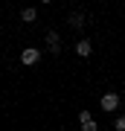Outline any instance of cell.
Listing matches in <instances>:
<instances>
[{"mask_svg": "<svg viewBox=\"0 0 125 131\" xmlns=\"http://www.w3.org/2000/svg\"><path fill=\"white\" fill-rule=\"evenodd\" d=\"M38 61H41V50H38V47H26L20 52V64L23 67H35Z\"/></svg>", "mask_w": 125, "mask_h": 131, "instance_id": "cell-1", "label": "cell"}, {"mask_svg": "<svg viewBox=\"0 0 125 131\" xmlns=\"http://www.w3.org/2000/svg\"><path fill=\"white\" fill-rule=\"evenodd\" d=\"M99 105H102V111L113 114L116 108H119V93H102V99H99Z\"/></svg>", "mask_w": 125, "mask_h": 131, "instance_id": "cell-2", "label": "cell"}, {"mask_svg": "<svg viewBox=\"0 0 125 131\" xmlns=\"http://www.w3.org/2000/svg\"><path fill=\"white\" fill-rule=\"evenodd\" d=\"M47 47H50V52H61V35L55 32V29H52V32H47Z\"/></svg>", "mask_w": 125, "mask_h": 131, "instance_id": "cell-3", "label": "cell"}, {"mask_svg": "<svg viewBox=\"0 0 125 131\" xmlns=\"http://www.w3.org/2000/svg\"><path fill=\"white\" fill-rule=\"evenodd\" d=\"M90 52H93V44L87 41V38H82V41H76V56H79V58H87Z\"/></svg>", "mask_w": 125, "mask_h": 131, "instance_id": "cell-4", "label": "cell"}, {"mask_svg": "<svg viewBox=\"0 0 125 131\" xmlns=\"http://www.w3.org/2000/svg\"><path fill=\"white\" fill-rule=\"evenodd\" d=\"M20 20H26V24H35V20H38V9H35V6H26V9L20 12Z\"/></svg>", "mask_w": 125, "mask_h": 131, "instance_id": "cell-5", "label": "cell"}, {"mask_svg": "<svg viewBox=\"0 0 125 131\" xmlns=\"http://www.w3.org/2000/svg\"><path fill=\"white\" fill-rule=\"evenodd\" d=\"M67 20H70V26H76V29H82V26H84V15H82V12H73Z\"/></svg>", "mask_w": 125, "mask_h": 131, "instance_id": "cell-6", "label": "cell"}, {"mask_svg": "<svg viewBox=\"0 0 125 131\" xmlns=\"http://www.w3.org/2000/svg\"><path fill=\"white\" fill-rule=\"evenodd\" d=\"M90 119H93L90 111H79V122H82V125H84V122H90Z\"/></svg>", "mask_w": 125, "mask_h": 131, "instance_id": "cell-7", "label": "cell"}, {"mask_svg": "<svg viewBox=\"0 0 125 131\" xmlns=\"http://www.w3.org/2000/svg\"><path fill=\"white\" fill-rule=\"evenodd\" d=\"M113 128H116V131H125V114H122V117H116V119H113Z\"/></svg>", "mask_w": 125, "mask_h": 131, "instance_id": "cell-8", "label": "cell"}, {"mask_svg": "<svg viewBox=\"0 0 125 131\" xmlns=\"http://www.w3.org/2000/svg\"><path fill=\"white\" fill-rule=\"evenodd\" d=\"M82 131H99V125L90 119V122H84V125H82Z\"/></svg>", "mask_w": 125, "mask_h": 131, "instance_id": "cell-9", "label": "cell"}]
</instances>
